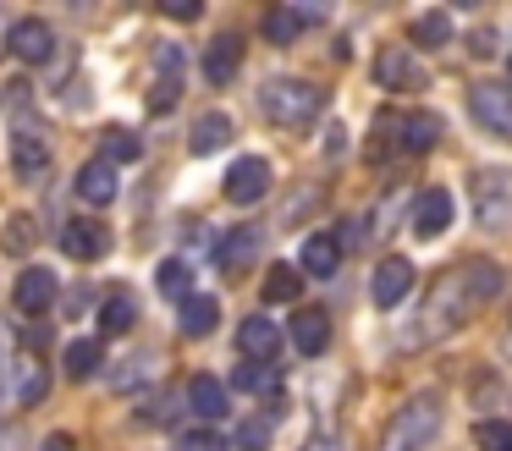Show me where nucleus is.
<instances>
[{"mask_svg":"<svg viewBox=\"0 0 512 451\" xmlns=\"http://www.w3.org/2000/svg\"><path fill=\"white\" fill-rule=\"evenodd\" d=\"M501 292V264L496 259H463L430 286V303H424V336H446V330L468 325L479 303Z\"/></svg>","mask_w":512,"mask_h":451,"instance_id":"1","label":"nucleus"},{"mask_svg":"<svg viewBox=\"0 0 512 451\" xmlns=\"http://www.w3.org/2000/svg\"><path fill=\"white\" fill-rule=\"evenodd\" d=\"M325 94L314 83H303V77H270L265 88H259V110H265L276 127H309L314 116H320Z\"/></svg>","mask_w":512,"mask_h":451,"instance_id":"2","label":"nucleus"},{"mask_svg":"<svg viewBox=\"0 0 512 451\" xmlns=\"http://www.w3.org/2000/svg\"><path fill=\"white\" fill-rule=\"evenodd\" d=\"M441 435V402L435 396H408L386 424V451H424Z\"/></svg>","mask_w":512,"mask_h":451,"instance_id":"3","label":"nucleus"},{"mask_svg":"<svg viewBox=\"0 0 512 451\" xmlns=\"http://www.w3.org/2000/svg\"><path fill=\"white\" fill-rule=\"evenodd\" d=\"M474 215L479 226H512V171H474Z\"/></svg>","mask_w":512,"mask_h":451,"instance_id":"4","label":"nucleus"},{"mask_svg":"<svg viewBox=\"0 0 512 451\" xmlns=\"http://www.w3.org/2000/svg\"><path fill=\"white\" fill-rule=\"evenodd\" d=\"M468 110H474L479 132H490V138L512 143V88H501V83H479L474 94H468Z\"/></svg>","mask_w":512,"mask_h":451,"instance_id":"5","label":"nucleus"},{"mask_svg":"<svg viewBox=\"0 0 512 451\" xmlns=\"http://www.w3.org/2000/svg\"><path fill=\"white\" fill-rule=\"evenodd\" d=\"M375 83L391 88V94H419V88H424V66L413 61L408 44H386V50L375 55Z\"/></svg>","mask_w":512,"mask_h":451,"instance_id":"6","label":"nucleus"},{"mask_svg":"<svg viewBox=\"0 0 512 451\" xmlns=\"http://www.w3.org/2000/svg\"><path fill=\"white\" fill-rule=\"evenodd\" d=\"M221 193L232 198V204H259V198L270 193V160H259V154H243V160L226 171Z\"/></svg>","mask_w":512,"mask_h":451,"instance_id":"7","label":"nucleus"},{"mask_svg":"<svg viewBox=\"0 0 512 451\" xmlns=\"http://www.w3.org/2000/svg\"><path fill=\"white\" fill-rule=\"evenodd\" d=\"M56 275L45 270V264H28L23 275H17V292H12V303H17V314H28V319H39V314H50L56 308Z\"/></svg>","mask_w":512,"mask_h":451,"instance_id":"8","label":"nucleus"},{"mask_svg":"<svg viewBox=\"0 0 512 451\" xmlns=\"http://www.w3.org/2000/svg\"><path fill=\"white\" fill-rule=\"evenodd\" d=\"M237 352H243V363H276L281 352V325L265 314H248L243 325H237Z\"/></svg>","mask_w":512,"mask_h":451,"instance_id":"9","label":"nucleus"},{"mask_svg":"<svg viewBox=\"0 0 512 451\" xmlns=\"http://www.w3.org/2000/svg\"><path fill=\"white\" fill-rule=\"evenodd\" d=\"M408 292H413V259H402V253L380 259V264H375V281H369V297H375V308H397Z\"/></svg>","mask_w":512,"mask_h":451,"instance_id":"10","label":"nucleus"},{"mask_svg":"<svg viewBox=\"0 0 512 451\" xmlns=\"http://www.w3.org/2000/svg\"><path fill=\"white\" fill-rule=\"evenodd\" d=\"M12 171L23 176V182H39V176L50 171V143L39 127H17L12 132Z\"/></svg>","mask_w":512,"mask_h":451,"instance_id":"11","label":"nucleus"},{"mask_svg":"<svg viewBox=\"0 0 512 451\" xmlns=\"http://www.w3.org/2000/svg\"><path fill=\"white\" fill-rule=\"evenodd\" d=\"M111 248V231H105V220H61V253H72V259H100V253Z\"/></svg>","mask_w":512,"mask_h":451,"instance_id":"12","label":"nucleus"},{"mask_svg":"<svg viewBox=\"0 0 512 451\" xmlns=\"http://www.w3.org/2000/svg\"><path fill=\"white\" fill-rule=\"evenodd\" d=\"M452 226V193L446 187H424L413 198V237H441Z\"/></svg>","mask_w":512,"mask_h":451,"instance_id":"13","label":"nucleus"},{"mask_svg":"<svg viewBox=\"0 0 512 451\" xmlns=\"http://www.w3.org/2000/svg\"><path fill=\"white\" fill-rule=\"evenodd\" d=\"M287 336H292V347H298L303 358H320V352L331 347V319H325V308H298L292 325H287Z\"/></svg>","mask_w":512,"mask_h":451,"instance_id":"14","label":"nucleus"},{"mask_svg":"<svg viewBox=\"0 0 512 451\" xmlns=\"http://www.w3.org/2000/svg\"><path fill=\"white\" fill-rule=\"evenodd\" d=\"M45 396H50V369H45V358H39V352H23V358H17V369H12V402L39 407Z\"/></svg>","mask_w":512,"mask_h":451,"instance_id":"15","label":"nucleus"},{"mask_svg":"<svg viewBox=\"0 0 512 451\" xmlns=\"http://www.w3.org/2000/svg\"><path fill=\"white\" fill-rule=\"evenodd\" d=\"M182 402H188L199 418H210V424H215V418L232 413V396H226V385L215 380V374H193L188 391H182Z\"/></svg>","mask_w":512,"mask_h":451,"instance_id":"16","label":"nucleus"},{"mask_svg":"<svg viewBox=\"0 0 512 451\" xmlns=\"http://www.w3.org/2000/svg\"><path fill=\"white\" fill-rule=\"evenodd\" d=\"M12 44L17 55H23V61H50V50H56V33H50V22L45 17H23V22H12Z\"/></svg>","mask_w":512,"mask_h":451,"instance_id":"17","label":"nucleus"},{"mask_svg":"<svg viewBox=\"0 0 512 451\" xmlns=\"http://www.w3.org/2000/svg\"><path fill=\"white\" fill-rule=\"evenodd\" d=\"M435 143H441V116H435V110H413V116H397V149L430 154Z\"/></svg>","mask_w":512,"mask_h":451,"instance_id":"18","label":"nucleus"},{"mask_svg":"<svg viewBox=\"0 0 512 451\" xmlns=\"http://www.w3.org/2000/svg\"><path fill=\"white\" fill-rule=\"evenodd\" d=\"M259 248H265V237H259V226H237L232 237H221V248H215V264L232 275H243L248 264L259 259Z\"/></svg>","mask_w":512,"mask_h":451,"instance_id":"19","label":"nucleus"},{"mask_svg":"<svg viewBox=\"0 0 512 451\" xmlns=\"http://www.w3.org/2000/svg\"><path fill=\"white\" fill-rule=\"evenodd\" d=\"M237 66H243V39L221 33V39L204 44V77H210V83H232Z\"/></svg>","mask_w":512,"mask_h":451,"instance_id":"20","label":"nucleus"},{"mask_svg":"<svg viewBox=\"0 0 512 451\" xmlns=\"http://www.w3.org/2000/svg\"><path fill=\"white\" fill-rule=\"evenodd\" d=\"M309 22H320L314 6H276V11H265V39L270 44H292Z\"/></svg>","mask_w":512,"mask_h":451,"instance_id":"21","label":"nucleus"},{"mask_svg":"<svg viewBox=\"0 0 512 451\" xmlns=\"http://www.w3.org/2000/svg\"><path fill=\"white\" fill-rule=\"evenodd\" d=\"M336 264H342V248H336V237H325V231H314V237H303V253H298V275H336Z\"/></svg>","mask_w":512,"mask_h":451,"instance_id":"22","label":"nucleus"},{"mask_svg":"<svg viewBox=\"0 0 512 451\" xmlns=\"http://www.w3.org/2000/svg\"><path fill=\"white\" fill-rule=\"evenodd\" d=\"M78 198L83 204H94V209H105L116 198V165H105V160H89L78 171Z\"/></svg>","mask_w":512,"mask_h":451,"instance_id":"23","label":"nucleus"},{"mask_svg":"<svg viewBox=\"0 0 512 451\" xmlns=\"http://www.w3.org/2000/svg\"><path fill=\"white\" fill-rule=\"evenodd\" d=\"M226 143H232V121H226L221 110H210V116L193 121V132H188L193 154H215V149H226Z\"/></svg>","mask_w":512,"mask_h":451,"instance_id":"24","label":"nucleus"},{"mask_svg":"<svg viewBox=\"0 0 512 451\" xmlns=\"http://www.w3.org/2000/svg\"><path fill=\"white\" fill-rule=\"evenodd\" d=\"M221 325V303L215 297H188L182 303V336H210Z\"/></svg>","mask_w":512,"mask_h":451,"instance_id":"25","label":"nucleus"},{"mask_svg":"<svg viewBox=\"0 0 512 451\" xmlns=\"http://www.w3.org/2000/svg\"><path fill=\"white\" fill-rule=\"evenodd\" d=\"M298 297H303L298 264H270V275H265V303H298Z\"/></svg>","mask_w":512,"mask_h":451,"instance_id":"26","label":"nucleus"},{"mask_svg":"<svg viewBox=\"0 0 512 451\" xmlns=\"http://www.w3.org/2000/svg\"><path fill=\"white\" fill-rule=\"evenodd\" d=\"M413 44H419V50H441L446 39H452V17H446V11H424V17H413Z\"/></svg>","mask_w":512,"mask_h":451,"instance_id":"27","label":"nucleus"},{"mask_svg":"<svg viewBox=\"0 0 512 451\" xmlns=\"http://www.w3.org/2000/svg\"><path fill=\"white\" fill-rule=\"evenodd\" d=\"M61 363H67V380H89V374L105 363V352H100V341L83 336V341H67V358Z\"/></svg>","mask_w":512,"mask_h":451,"instance_id":"28","label":"nucleus"},{"mask_svg":"<svg viewBox=\"0 0 512 451\" xmlns=\"http://www.w3.org/2000/svg\"><path fill=\"white\" fill-rule=\"evenodd\" d=\"M133 297H127V292H111V297H105V303H100V330H105V336H127V330H133Z\"/></svg>","mask_w":512,"mask_h":451,"instance_id":"29","label":"nucleus"},{"mask_svg":"<svg viewBox=\"0 0 512 451\" xmlns=\"http://www.w3.org/2000/svg\"><path fill=\"white\" fill-rule=\"evenodd\" d=\"M155 286L166 297H177V303H188V297H193V264L188 259H166V264H160V275H155Z\"/></svg>","mask_w":512,"mask_h":451,"instance_id":"30","label":"nucleus"},{"mask_svg":"<svg viewBox=\"0 0 512 451\" xmlns=\"http://www.w3.org/2000/svg\"><path fill=\"white\" fill-rule=\"evenodd\" d=\"M138 154H144L138 132H127V127H105V154H100L105 165H133Z\"/></svg>","mask_w":512,"mask_h":451,"instance_id":"31","label":"nucleus"},{"mask_svg":"<svg viewBox=\"0 0 512 451\" xmlns=\"http://www.w3.org/2000/svg\"><path fill=\"white\" fill-rule=\"evenodd\" d=\"M232 385H237V391H270V396H281V374L270 369V363H237Z\"/></svg>","mask_w":512,"mask_h":451,"instance_id":"32","label":"nucleus"},{"mask_svg":"<svg viewBox=\"0 0 512 451\" xmlns=\"http://www.w3.org/2000/svg\"><path fill=\"white\" fill-rule=\"evenodd\" d=\"M474 446L479 451H512V424H507V418H479V424H474Z\"/></svg>","mask_w":512,"mask_h":451,"instance_id":"33","label":"nucleus"},{"mask_svg":"<svg viewBox=\"0 0 512 451\" xmlns=\"http://www.w3.org/2000/svg\"><path fill=\"white\" fill-rule=\"evenodd\" d=\"M177 451H232V440H226L221 429H182Z\"/></svg>","mask_w":512,"mask_h":451,"instance_id":"34","label":"nucleus"},{"mask_svg":"<svg viewBox=\"0 0 512 451\" xmlns=\"http://www.w3.org/2000/svg\"><path fill=\"white\" fill-rule=\"evenodd\" d=\"M237 446L243 451H270V418H243V424H237Z\"/></svg>","mask_w":512,"mask_h":451,"instance_id":"35","label":"nucleus"},{"mask_svg":"<svg viewBox=\"0 0 512 451\" xmlns=\"http://www.w3.org/2000/svg\"><path fill=\"white\" fill-rule=\"evenodd\" d=\"M144 380H149V358H127L122 369L111 374V385H116V391H122V396H133V391H138V385H144Z\"/></svg>","mask_w":512,"mask_h":451,"instance_id":"36","label":"nucleus"},{"mask_svg":"<svg viewBox=\"0 0 512 451\" xmlns=\"http://www.w3.org/2000/svg\"><path fill=\"white\" fill-rule=\"evenodd\" d=\"M12 330H6V319H0V402H12V374H6V363H12Z\"/></svg>","mask_w":512,"mask_h":451,"instance_id":"37","label":"nucleus"},{"mask_svg":"<svg viewBox=\"0 0 512 451\" xmlns=\"http://www.w3.org/2000/svg\"><path fill=\"white\" fill-rule=\"evenodd\" d=\"M6 248H12V253H28V248H34V220H28V215H17L12 226H6Z\"/></svg>","mask_w":512,"mask_h":451,"instance_id":"38","label":"nucleus"},{"mask_svg":"<svg viewBox=\"0 0 512 451\" xmlns=\"http://www.w3.org/2000/svg\"><path fill=\"white\" fill-rule=\"evenodd\" d=\"M177 88H182V77H160V83H155V99H149V110H171V105H177Z\"/></svg>","mask_w":512,"mask_h":451,"instance_id":"39","label":"nucleus"},{"mask_svg":"<svg viewBox=\"0 0 512 451\" xmlns=\"http://www.w3.org/2000/svg\"><path fill=\"white\" fill-rule=\"evenodd\" d=\"M166 17H177V22H199V17H204V6H199V0H166Z\"/></svg>","mask_w":512,"mask_h":451,"instance_id":"40","label":"nucleus"},{"mask_svg":"<svg viewBox=\"0 0 512 451\" xmlns=\"http://www.w3.org/2000/svg\"><path fill=\"white\" fill-rule=\"evenodd\" d=\"M177 407H182V396H166V402L144 407V418H149V424H171V418H177Z\"/></svg>","mask_w":512,"mask_h":451,"instance_id":"41","label":"nucleus"},{"mask_svg":"<svg viewBox=\"0 0 512 451\" xmlns=\"http://www.w3.org/2000/svg\"><path fill=\"white\" fill-rule=\"evenodd\" d=\"M468 50H474V55H496V33H490V28H479L474 39H468Z\"/></svg>","mask_w":512,"mask_h":451,"instance_id":"42","label":"nucleus"},{"mask_svg":"<svg viewBox=\"0 0 512 451\" xmlns=\"http://www.w3.org/2000/svg\"><path fill=\"white\" fill-rule=\"evenodd\" d=\"M45 451H78V440H72V435H50Z\"/></svg>","mask_w":512,"mask_h":451,"instance_id":"43","label":"nucleus"},{"mask_svg":"<svg viewBox=\"0 0 512 451\" xmlns=\"http://www.w3.org/2000/svg\"><path fill=\"white\" fill-rule=\"evenodd\" d=\"M17 440H23V435H17V429H0V451H23V446H17Z\"/></svg>","mask_w":512,"mask_h":451,"instance_id":"44","label":"nucleus"},{"mask_svg":"<svg viewBox=\"0 0 512 451\" xmlns=\"http://www.w3.org/2000/svg\"><path fill=\"white\" fill-rule=\"evenodd\" d=\"M303 451H342V446H336L331 435H320V440H309V446H303Z\"/></svg>","mask_w":512,"mask_h":451,"instance_id":"45","label":"nucleus"},{"mask_svg":"<svg viewBox=\"0 0 512 451\" xmlns=\"http://www.w3.org/2000/svg\"><path fill=\"white\" fill-rule=\"evenodd\" d=\"M6 39H12V17L0 11V50H6Z\"/></svg>","mask_w":512,"mask_h":451,"instance_id":"46","label":"nucleus"},{"mask_svg":"<svg viewBox=\"0 0 512 451\" xmlns=\"http://www.w3.org/2000/svg\"><path fill=\"white\" fill-rule=\"evenodd\" d=\"M507 72H512V61H507Z\"/></svg>","mask_w":512,"mask_h":451,"instance_id":"47","label":"nucleus"}]
</instances>
